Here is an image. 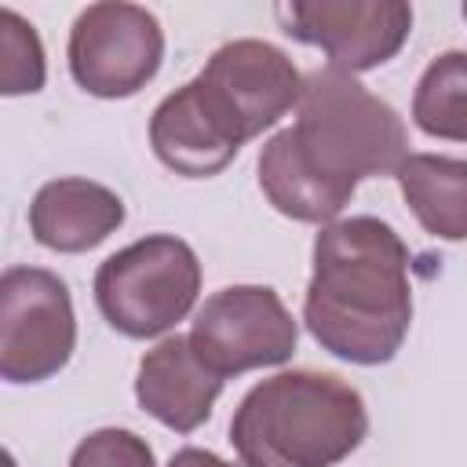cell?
<instances>
[{"label": "cell", "instance_id": "obj_1", "mask_svg": "<svg viewBox=\"0 0 467 467\" xmlns=\"http://www.w3.org/2000/svg\"><path fill=\"white\" fill-rule=\"evenodd\" d=\"M409 157L398 109L354 73L321 66L303 77L296 124L259 153V190L296 219L328 226L350 204L361 179L394 175Z\"/></svg>", "mask_w": 467, "mask_h": 467}, {"label": "cell", "instance_id": "obj_4", "mask_svg": "<svg viewBox=\"0 0 467 467\" xmlns=\"http://www.w3.org/2000/svg\"><path fill=\"white\" fill-rule=\"evenodd\" d=\"M201 259L175 234H150L113 252L95 270V303L128 339L171 332L197 303Z\"/></svg>", "mask_w": 467, "mask_h": 467}, {"label": "cell", "instance_id": "obj_14", "mask_svg": "<svg viewBox=\"0 0 467 467\" xmlns=\"http://www.w3.org/2000/svg\"><path fill=\"white\" fill-rule=\"evenodd\" d=\"M412 120L431 139L467 142V51H441L427 62L416 80Z\"/></svg>", "mask_w": 467, "mask_h": 467}, {"label": "cell", "instance_id": "obj_7", "mask_svg": "<svg viewBox=\"0 0 467 467\" xmlns=\"http://www.w3.org/2000/svg\"><path fill=\"white\" fill-rule=\"evenodd\" d=\"M299 325L270 285H230L212 292L190 325V347L219 379L285 365Z\"/></svg>", "mask_w": 467, "mask_h": 467}, {"label": "cell", "instance_id": "obj_13", "mask_svg": "<svg viewBox=\"0 0 467 467\" xmlns=\"http://www.w3.org/2000/svg\"><path fill=\"white\" fill-rule=\"evenodd\" d=\"M394 179L431 237L467 241V157L409 153Z\"/></svg>", "mask_w": 467, "mask_h": 467}, {"label": "cell", "instance_id": "obj_10", "mask_svg": "<svg viewBox=\"0 0 467 467\" xmlns=\"http://www.w3.org/2000/svg\"><path fill=\"white\" fill-rule=\"evenodd\" d=\"M223 383L204 361L193 354L190 336H164L153 350L142 354L135 372V401L146 416L164 423L175 434H193L208 416Z\"/></svg>", "mask_w": 467, "mask_h": 467}, {"label": "cell", "instance_id": "obj_16", "mask_svg": "<svg viewBox=\"0 0 467 467\" xmlns=\"http://www.w3.org/2000/svg\"><path fill=\"white\" fill-rule=\"evenodd\" d=\"M69 467H157V456L142 434L124 427H102L73 449Z\"/></svg>", "mask_w": 467, "mask_h": 467}, {"label": "cell", "instance_id": "obj_2", "mask_svg": "<svg viewBox=\"0 0 467 467\" xmlns=\"http://www.w3.org/2000/svg\"><path fill=\"white\" fill-rule=\"evenodd\" d=\"M303 325L321 350L350 365H387L412 325L409 248L376 215L336 219L314 237Z\"/></svg>", "mask_w": 467, "mask_h": 467}, {"label": "cell", "instance_id": "obj_8", "mask_svg": "<svg viewBox=\"0 0 467 467\" xmlns=\"http://www.w3.org/2000/svg\"><path fill=\"white\" fill-rule=\"evenodd\" d=\"M73 80L95 99L139 95L164 62V29L139 4L102 0L73 18L66 44Z\"/></svg>", "mask_w": 467, "mask_h": 467}, {"label": "cell", "instance_id": "obj_18", "mask_svg": "<svg viewBox=\"0 0 467 467\" xmlns=\"http://www.w3.org/2000/svg\"><path fill=\"white\" fill-rule=\"evenodd\" d=\"M463 18H467V4H463Z\"/></svg>", "mask_w": 467, "mask_h": 467}, {"label": "cell", "instance_id": "obj_11", "mask_svg": "<svg viewBox=\"0 0 467 467\" xmlns=\"http://www.w3.org/2000/svg\"><path fill=\"white\" fill-rule=\"evenodd\" d=\"M124 201L109 186L66 175L36 190L29 204V234L51 252L77 255L99 248L109 234H117L124 226Z\"/></svg>", "mask_w": 467, "mask_h": 467}, {"label": "cell", "instance_id": "obj_5", "mask_svg": "<svg viewBox=\"0 0 467 467\" xmlns=\"http://www.w3.org/2000/svg\"><path fill=\"white\" fill-rule=\"evenodd\" d=\"M190 91L212 128L241 150L299 106L303 73L270 40L241 36L212 51L204 69L190 80Z\"/></svg>", "mask_w": 467, "mask_h": 467}, {"label": "cell", "instance_id": "obj_6", "mask_svg": "<svg viewBox=\"0 0 467 467\" xmlns=\"http://www.w3.org/2000/svg\"><path fill=\"white\" fill-rule=\"evenodd\" d=\"M77 350L69 285L44 266H7L0 277V376L44 383Z\"/></svg>", "mask_w": 467, "mask_h": 467}, {"label": "cell", "instance_id": "obj_3", "mask_svg": "<svg viewBox=\"0 0 467 467\" xmlns=\"http://www.w3.org/2000/svg\"><path fill=\"white\" fill-rule=\"evenodd\" d=\"M365 434V398L317 368H288L255 383L230 420V445L244 467H336Z\"/></svg>", "mask_w": 467, "mask_h": 467}, {"label": "cell", "instance_id": "obj_9", "mask_svg": "<svg viewBox=\"0 0 467 467\" xmlns=\"http://www.w3.org/2000/svg\"><path fill=\"white\" fill-rule=\"evenodd\" d=\"M281 29L328 55L343 73H368L390 62L409 33L412 7L405 0H292L274 7Z\"/></svg>", "mask_w": 467, "mask_h": 467}, {"label": "cell", "instance_id": "obj_15", "mask_svg": "<svg viewBox=\"0 0 467 467\" xmlns=\"http://www.w3.org/2000/svg\"><path fill=\"white\" fill-rule=\"evenodd\" d=\"M44 44L18 11L0 7V91L4 95H33L44 88Z\"/></svg>", "mask_w": 467, "mask_h": 467}, {"label": "cell", "instance_id": "obj_12", "mask_svg": "<svg viewBox=\"0 0 467 467\" xmlns=\"http://www.w3.org/2000/svg\"><path fill=\"white\" fill-rule=\"evenodd\" d=\"M150 146L164 168H171L182 179H208L219 175L237 150L212 128V120L201 113L190 84L164 95L150 117Z\"/></svg>", "mask_w": 467, "mask_h": 467}, {"label": "cell", "instance_id": "obj_17", "mask_svg": "<svg viewBox=\"0 0 467 467\" xmlns=\"http://www.w3.org/2000/svg\"><path fill=\"white\" fill-rule=\"evenodd\" d=\"M168 467H244V463H226V460H223V456H215L212 449L186 445V449H179V452L168 460Z\"/></svg>", "mask_w": 467, "mask_h": 467}]
</instances>
